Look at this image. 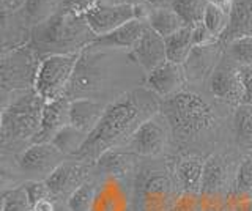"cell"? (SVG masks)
Listing matches in <instances>:
<instances>
[{
	"label": "cell",
	"mask_w": 252,
	"mask_h": 211,
	"mask_svg": "<svg viewBox=\"0 0 252 211\" xmlns=\"http://www.w3.org/2000/svg\"><path fill=\"white\" fill-rule=\"evenodd\" d=\"M147 27H148L147 21L132 19L129 22H126L125 26L112 30V32L107 33V35L96 36L93 40L92 46H96V48H104V49L131 52L134 46H136L137 41L140 40V36L144 35Z\"/></svg>",
	"instance_id": "obj_19"
},
{
	"label": "cell",
	"mask_w": 252,
	"mask_h": 211,
	"mask_svg": "<svg viewBox=\"0 0 252 211\" xmlns=\"http://www.w3.org/2000/svg\"><path fill=\"white\" fill-rule=\"evenodd\" d=\"M224 211H252V199L246 195L232 192L227 197Z\"/></svg>",
	"instance_id": "obj_38"
},
{
	"label": "cell",
	"mask_w": 252,
	"mask_h": 211,
	"mask_svg": "<svg viewBox=\"0 0 252 211\" xmlns=\"http://www.w3.org/2000/svg\"><path fill=\"white\" fill-rule=\"evenodd\" d=\"M161 103L162 99L145 85L118 96L107 104L98 126L73 158L93 166L106 151L125 147L142 124L161 112Z\"/></svg>",
	"instance_id": "obj_1"
},
{
	"label": "cell",
	"mask_w": 252,
	"mask_h": 211,
	"mask_svg": "<svg viewBox=\"0 0 252 211\" xmlns=\"http://www.w3.org/2000/svg\"><path fill=\"white\" fill-rule=\"evenodd\" d=\"M27 0H3V6H5V10H16V8H19V6H24L26 5Z\"/></svg>",
	"instance_id": "obj_43"
},
{
	"label": "cell",
	"mask_w": 252,
	"mask_h": 211,
	"mask_svg": "<svg viewBox=\"0 0 252 211\" xmlns=\"http://www.w3.org/2000/svg\"><path fill=\"white\" fill-rule=\"evenodd\" d=\"M69 104L71 101L63 96L55 101H49L46 104L43 117H41V128L36 137L33 139V144H51L54 137L59 132L66 128L69 123Z\"/></svg>",
	"instance_id": "obj_18"
},
{
	"label": "cell",
	"mask_w": 252,
	"mask_h": 211,
	"mask_svg": "<svg viewBox=\"0 0 252 211\" xmlns=\"http://www.w3.org/2000/svg\"><path fill=\"white\" fill-rule=\"evenodd\" d=\"M170 211H202V195L181 192Z\"/></svg>",
	"instance_id": "obj_36"
},
{
	"label": "cell",
	"mask_w": 252,
	"mask_h": 211,
	"mask_svg": "<svg viewBox=\"0 0 252 211\" xmlns=\"http://www.w3.org/2000/svg\"><path fill=\"white\" fill-rule=\"evenodd\" d=\"M207 0H175L172 8L183 19L188 27H194L203 22V14L207 10Z\"/></svg>",
	"instance_id": "obj_29"
},
{
	"label": "cell",
	"mask_w": 252,
	"mask_h": 211,
	"mask_svg": "<svg viewBox=\"0 0 252 211\" xmlns=\"http://www.w3.org/2000/svg\"><path fill=\"white\" fill-rule=\"evenodd\" d=\"M233 192L252 199V153L243 154Z\"/></svg>",
	"instance_id": "obj_34"
},
{
	"label": "cell",
	"mask_w": 252,
	"mask_h": 211,
	"mask_svg": "<svg viewBox=\"0 0 252 211\" xmlns=\"http://www.w3.org/2000/svg\"><path fill=\"white\" fill-rule=\"evenodd\" d=\"M243 82H244V101L243 104L252 106V65L241 66Z\"/></svg>",
	"instance_id": "obj_40"
},
{
	"label": "cell",
	"mask_w": 252,
	"mask_h": 211,
	"mask_svg": "<svg viewBox=\"0 0 252 211\" xmlns=\"http://www.w3.org/2000/svg\"><path fill=\"white\" fill-rule=\"evenodd\" d=\"M140 159L142 158L131 153L129 150H126L125 147L112 148L93 164V175L96 178L117 177L131 180Z\"/></svg>",
	"instance_id": "obj_16"
},
{
	"label": "cell",
	"mask_w": 252,
	"mask_h": 211,
	"mask_svg": "<svg viewBox=\"0 0 252 211\" xmlns=\"http://www.w3.org/2000/svg\"><path fill=\"white\" fill-rule=\"evenodd\" d=\"M207 2L210 5H213V6H216V8H220V10H224L227 13H230L235 0H207Z\"/></svg>",
	"instance_id": "obj_42"
},
{
	"label": "cell",
	"mask_w": 252,
	"mask_h": 211,
	"mask_svg": "<svg viewBox=\"0 0 252 211\" xmlns=\"http://www.w3.org/2000/svg\"><path fill=\"white\" fill-rule=\"evenodd\" d=\"M69 101V123L79 131L90 134L98 126L99 120L104 115L107 104L89 98H79Z\"/></svg>",
	"instance_id": "obj_22"
},
{
	"label": "cell",
	"mask_w": 252,
	"mask_h": 211,
	"mask_svg": "<svg viewBox=\"0 0 252 211\" xmlns=\"http://www.w3.org/2000/svg\"><path fill=\"white\" fill-rule=\"evenodd\" d=\"M57 203H59V200H55L54 197L44 199L41 202L35 203V205L32 207V210H33V211H55V210H57Z\"/></svg>",
	"instance_id": "obj_41"
},
{
	"label": "cell",
	"mask_w": 252,
	"mask_h": 211,
	"mask_svg": "<svg viewBox=\"0 0 252 211\" xmlns=\"http://www.w3.org/2000/svg\"><path fill=\"white\" fill-rule=\"evenodd\" d=\"M175 154L142 158L131 178L132 211H170L181 189L175 178Z\"/></svg>",
	"instance_id": "obj_4"
},
{
	"label": "cell",
	"mask_w": 252,
	"mask_h": 211,
	"mask_svg": "<svg viewBox=\"0 0 252 211\" xmlns=\"http://www.w3.org/2000/svg\"><path fill=\"white\" fill-rule=\"evenodd\" d=\"M219 38L213 35L210 30L205 27V24H197L192 27V43L194 48H203V46H213L218 44Z\"/></svg>",
	"instance_id": "obj_37"
},
{
	"label": "cell",
	"mask_w": 252,
	"mask_h": 211,
	"mask_svg": "<svg viewBox=\"0 0 252 211\" xmlns=\"http://www.w3.org/2000/svg\"><path fill=\"white\" fill-rule=\"evenodd\" d=\"M96 0H63L62 10L74 14H85L93 5H96Z\"/></svg>",
	"instance_id": "obj_39"
},
{
	"label": "cell",
	"mask_w": 252,
	"mask_h": 211,
	"mask_svg": "<svg viewBox=\"0 0 252 211\" xmlns=\"http://www.w3.org/2000/svg\"><path fill=\"white\" fill-rule=\"evenodd\" d=\"M96 38L84 19V14L59 11L52 18L33 26L30 33V48L39 59L63 54L81 52Z\"/></svg>",
	"instance_id": "obj_5"
},
{
	"label": "cell",
	"mask_w": 252,
	"mask_h": 211,
	"mask_svg": "<svg viewBox=\"0 0 252 211\" xmlns=\"http://www.w3.org/2000/svg\"><path fill=\"white\" fill-rule=\"evenodd\" d=\"M186 84L188 79L183 65L173 63L170 60H165L164 63L156 66L153 71L145 74V87L152 90L161 99L186 90Z\"/></svg>",
	"instance_id": "obj_15"
},
{
	"label": "cell",
	"mask_w": 252,
	"mask_h": 211,
	"mask_svg": "<svg viewBox=\"0 0 252 211\" xmlns=\"http://www.w3.org/2000/svg\"><path fill=\"white\" fill-rule=\"evenodd\" d=\"M205 156L200 154H183L175 159V178L181 192L200 194L203 183Z\"/></svg>",
	"instance_id": "obj_21"
},
{
	"label": "cell",
	"mask_w": 252,
	"mask_h": 211,
	"mask_svg": "<svg viewBox=\"0 0 252 211\" xmlns=\"http://www.w3.org/2000/svg\"><path fill=\"white\" fill-rule=\"evenodd\" d=\"M92 211H132L131 180L98 178V191Z\"/></svg>",
	"instance_id": "obj_14"
},
{
	"label": "cell",
	"mask_w": 252,
	"mask_h": 211,
	"mask_svg": "<svg viewBox=\"0 0 252 211\" xmlns=\"http://www.w3.org/2000/svg\"><path fill=\"white\" fill-rule=\"evenodd\" d=\"M202 211H213V210H202Z\"/></svg>",
	"instance_id": "obj_46"
},
{
	"label": "cell",
	"mask_w": 252,
	"mask_h": 211,
	"mask_svg": "<svg viewBox=\"0 0 252 211\" xmlns=\"http://www.w3.org/2000/svg\"><path fill=\"white\" fill-rule=\"evenodd\" d=\"M241 36H252V0H236L228 13V26L220 40L230 43Z\"/></svg>",
	"instance_id": "obj_23"
},
{
	"label": "cell",
	"mask_w": 252,
	"mask_h": 211,
	"mask_svg": "<svg viewBox=\"0 0 252 211\" xmlns=\"http://www.w3.org/2000/svg\"><path fill=\"white\" fill-rule=\"evenodd\" d=\"M220 61V48L218 44L203 46V48H194L189 59L185 61V74L188 82L200 84L208 81L210 74L216 65Z\"/></svg>",
	"instance_id": "obj_20"
},
{
	"label": "cell",
	"mask_w": 252,
	"mask_h": 211,
	"mask_svg": "<svg viewBox=\"0 0 252 211\" xmlns=\"http://www.w3.org/2000/svg\"><path fill=\"white\" fill-rule=\"evenodd\" d=\"M139 158H162L172 154V134L167 120L159 112L134 132V136L125 145Z\"/></svg>",
	"instance_id": "obj_9"
},
{
	"label": "cell",
	"mask_w": 252,
	"mask_h": 211,
	"mask_svg": "<svg viewBox=\"0 0 252 211\" xmlns=\"http://www.w3.org/2000/svg\"><path fill=\"white\" fill-rule=\"evenodd\" d=\"M24 186H26V191H27V195H29V200L32 203V207H33L35 203L44 200V199H51L52 197L51 189H49V186H47L46 180H33V181L24 183Z\"/></svg>",
	"instance_id": "obj_35"
},
{
	"label": "cell",
	"mask_w": 252,
	"mask_h": 211,
	"mask_svg": "<svg viewBox=\"0 0 252 211\" xmlns=\"http://www.w3.org/2000/svg\"><path fill=\"white\" fill-rule=\"evenodd\" d=\"M147 2L153 3L156 6H159V8H169V5H170V8H172V5H173L175 0H147Z\"/></svg>",
	"instance_id": "obj_44"
},
{
	"label": "cell",
	"mask_w": 252,
	"mask_h": 211,
	"mask_svg": "<svg viewBox=\"0 0 252 211\" xmlns=\"http://www.w3.org/2000/svg\"><path fill=\"white\" fill-rule=\"evenodd\" d=\"M39 63L41 59L30 48V44L5 51L2 56V71H0L3 98L19 90L35 89Z\"/></svg>",
	"instance_id": "obj_7"
},
{
	"label": "cell",
	"mask_w": 252,
	"mask_h": 211,
	"mask_svg": "<svg viewBox=\"0 0 252 211\" xmlns=\"http://www.w3.org/2000/svg\"><path fill=\"white\" fill-rule=\"evenodd\" d=\"M93 177V166L74 158H66L46 180L55 200L66 202L69 195Z\"/></svg>",
	"instance_id": "obj_12"
},
{
	"label": "cell",
	"mask_w": 252,
	"mask_h": 211,
	"mask_svg": "<svg viewBox=\"0 0 252 211\" xmlns=\"http://www.w3.org/2000/svg\"><path fill=\"white\" fill-rule=\"evenodd\" d=\"M136 65L148 74L153 71L156 66H159L167 60V48H165V38H162L159 33H156L152 27H147L144 35L140 36L137 44L134 46L129 52Z\"/></svg>",
	"instance_id": "obj_17"
},
{
	"label": "cell",
	"mask_w": 252,
	"mask_h": 211,
	"mask_svg": "<svg viewBox=\"0 0 252 211\" xmlns=\"http://www.w3.org/2000/svg\"><path fill=\"white\" fill-rule=\"evenodd\" d=\"M147 22L162 38H169L183 27H188L173 8H156L150 11Z\"/></svg>",
	"instance_id": "obj_25"
},
{
	"label": "cell",
	"mask_w": 252,
	"mask_h": 211,
	"mask_svg": "<svg viewBox=\"0 0 252 211\" xmlns=\"http://www.w3.org/2000/svg\"><path fill=\"white\" fill-rule=\"evenodd\" d=\"M165 48H167V60L173 63L185 65L194 49L192 43V27H183L180 32L165 38Z\"/></svg>",
	"instance_id": "obj_26"
},
{
	"label": "cell",
	"mask_w": 252,
	"mask_h": 211,
	"mask_svg": "<svg viewBox=\"0 0 252 211\" xmlns=\"http://www.w3.org/2000/svg\"><path fill=\"white\" fill-rule=\"evenodd\" d=\"M66 159V156L52 144H33L16 156L19 175L24 183L47 180L52 172Z\"/></svg>",
	"instance_id": "obj_10"
},
{
	"label": "cell",
	"mask_w": 252,
	"mask_h": 211,
	"mask_svg": "<svg viewBox=\"0 0 252 211\" xmlns=\"http://www.w3.org/2000/svg\"><path fill=\"white\" fill-rule=\"evenodd\" d=\"M47 101L35 89L19 90L3 98L0 145L2 154L18 156L30 145L41 128V117Z\"/></svg>",
	"instance_id": "obj_3"
},
{
	"label": "cell",
	"mask_w": 252,
	"mask_h": 211,
	"mask_svg": "<svg viewBox=\"0 0 252 211\" xmlns=\"http://www.w3.org/2000/svg\"><path fill=\"white\" fill-rule=\"evenodd\" d=\"M208 93L220 103L238 107L244 101V82L241 66L232 59H220L207 81Z\"/></svg>",
	"instance_id": "obj_11"
},
{
	"label": "cell",
	"mask_w": 252,
	"mask_h": 211,
	"mask_svg": "<svg viewBox=\"0 0 252 211\" xmlns=\"http://www.w3.org/2000/svg\"><path fill=\"white\" fill-rule=\"evenodd\" d=\"M60 2H63V0H60Z\"/></svg>",
	"instance_id": "obj_47"
},
{
	"label": "cell",
	"mask_w": 252,
	"mask_h": 211,
	"mask_svg": "<svg viewBox=\"0 0 252 211\" xmlns=\"http://www.w3.org/2000/svg\"><path fill=\"white\" fill-rule=\"evenodd\" d=\"M84 19L94 35L102 36L125 26L126 22L137 19V5L98 2L84 14Z\"/></svg>",
	"instance_id": "obj_13"
},
{
	"label": "cell",
	"mask_w": 252,
	"mask_h": 211,
	"mask_svg": "<svg viewBox=\"0 0 252 211\" xmlns=\"http://www.w3.org/2000/svg\"><path fill=\"white\" fill-rule=\"evenodd\" d=\"M2 211H33L26 186L22 184L2 192Z\"/></svg>",
	"instance_id": "obj_32"
},
{
	"label": "cell",
	"mask_w": 252,
	"mask_h": 211,
	"mask_svg": "<svg viewBox=\"0 0 252 211\" xmlns=\"http://www.w3.org/2000/svg\"><path fill=\"white\" fill-rule=\"evenodd\" d=\"M81 52L51 56L41 60L36 74L35 90L47 103L66 95L69 82L73 79L79 59H81Z\"/></svg>",
	"instance_id": "obj_8"
},
{
	"label": "cell",
	"mask_w": 252,
	"mask_h": 211,
	"mask_svg": "<svg viewBox=\"0 0 252 211\" xmlns=\"http://www.w3.org/2000/svg\"><path fill=\"white\" fill-rule=\"evenodd\" d=\"M87 137H89V134L79 131L73 124H68L66 128H63L59 134L54 137L51 144L65 154L66 158H73V156L82 148Z\"/></svg>",
	"instance_id": "obj_27"
},
{
	"label": "cell",
	"mask_w": 252,
	"mask_h": 211,
	"mask_svg": "<svg viewBox=\"0 0 252 211\" xmlns=\"http://www.w3.org/2000/svg\"><path fill=\"white\" fill-rule=\"evenodd\" d=\"M98 191V178L92 177L89 181L84 183L79 189H76L66 200V205L71 211H92L94 205Z\"/></svg>",
	"instance_id": "obj_28"
},
{
	"label": "cell",
	"mask_w": 252,
	"mask_h": 211,
	"mask_svg": "<svg viewBox=\"0 0 252 211\" xmlns=\"http://www.w3.org/2000/svg\"><path fill=\"white\" fill-rule=\"evenodd\" d=\"M203 24L213 35L220 40L228 26V13L208 3L203 14Z\"/></svg>",
	"instance_id": "obj_33"
},
{
	"label": "cell",
	"mask_w": 252,
	"mask_h": 211,
	"mask_svg": "<svg viewBox=\"0 0 252 211\" xmlns=\"http://www.w3.org/2000/svg\"><path fill=\"white\" fill-rule=\"evenodd\" d=\"M232 129L236 150L241 154L252 153V106L240 104L235 107Z\"/></svg>",
	"instance_id": "obj_24"
},
{
	"label": "cell",
	"mask_w": 252,
	"mask_h": 211,
	"mask_svg": "<svg viewBox=\"0 0 252 211\" xmlns=\"http://www.w3.org/2000/svg\"><path fill=\"white\" fill-rule=\"evenodd\" d=\"M59 2L60 0H27L22 6L24 18L29 22H33L35 26L52 18L55 13H59Z\"/></svg>",
	"instance_id": "obj_30"
},
{
	"label": "cell",
	"mask_w": 252,
	"mask_h": 211,
	"mask_svg": "<svg viewBox=\"0 0 252 211\" xmlns=\"http://www.w3.org/2000/svg\"><path fill=\"white\" fill-rule=\"evenodd\" d=\"M55 211H71V210L68 208L66 202H59L57 203V210H55Z\"/></svg>",
	"instance_id": "obj_45"
},
{
	"label": "cell",
	"mask_w": 252,
	"mask_h": 211,
	"mask_svg": "<svg viewBox=\"0 0 252 211\" xmlns=\"http://www.w3.org/2000/svg\"><path fill=\"white\" fill-rule=\"evenodd\" d=\"M161 114L167 120L172 134V154L210 156L215 148L213 132L218 131V115L202 95L183 90L162 99Z\"/></svg>",
	"instance_id": "obj_2"
},
{
	"label": "cell",
	"mask_w": 252,
	"mask_h": 211,
	"mask_svg": "<svg viewBox=\"0 0 252 211\" xmlns=\"http://www.w3.org/2000/svg\"><path fill=\"white\" fill-rule=\"evenodd\" d=\"M243 154L233 148L211 153L205 159L200 195L208 199H227L235 191Z\"/></svg>",
	"instance_id": "obj_6"
},
{
	"label": "cell",
	"mask_w": 252,
	"mask_h": 211,
	"mask_svg": "<svg viewBox=\"0 0 252 211\" xmlns=\"http://www.w3.org/2000/svg\"><path fill=\"white\" fill-rule=\"evenodd\" d=\"M227 57L240 66L252 65V36H241L227 43Z\"/></svg>",
	"instance_id": "obj_31"
}]
</instances>
